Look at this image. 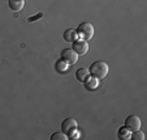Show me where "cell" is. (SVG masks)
Returning <instances> with one entry per match:
<instances>
[{"label": "cell", "mask_w": 147, "mask_h": 140, "mask_svg": "<svg viewBox=\"0 0 147 140\" xmlns=\"http://www.w3.org/2000/svg\"><path fill=\"white\" fill-rule=\"evenodd\" d=\"M108 72H109L108 64H107L106 62H103V60L94 62L91 66H90V68H89L90 76H91V77H94V79H98V80L107 77Z\"/></svg>", "instance_id": "obj_1"}, {"label": "cell", "mask_w": 147, "mask_h": 140, "mask_svg": "<svg viewBox=\"0 0 147 140\" xmlns=\"http://www.w3.org/2000/svg\"><path fill=\"white\" fill-rule=\"evenodd\" d=\"M61 130L70 139H74V135H77V130H78V123L74 118H67L63 121L61 123Z\"/></svg>", "instance_id": "obj_2"}, {"label": "cell", "mask_w": 147, "mask_h": 140, "mask_svg": "<svg viewBox=\"0 0 147 140\" xmlns=\"http://www.w3.org/2000/svg\"><path fill=\"white\" fill-rule=\"evenodd\" d=\"M77 34L78 37H81V39H83V41H90V39L94 37V26H92V24H90L89 21H85V23L80 24L77 28Z\"/></svg>", "instance_id": "obj_3"}, {"label": "cell", "mask_w": 147, "mask_h": 140, "mask_svg": "<svg viewBox=\"0 0 147 140\" xmlns=\"http://www.w3.org/2000/svg\"><path fill=\"white\" fill-rule=\"evenodd\" d=\"M60 56L65 63H68V64H76V63L78 62V56L80 55H78L73 48H64V50L61 51Z\"/></svg>", "instance_id": "obj_4"}, {"label": "cell", "mask_w": 147, "mask_h": 140, "mask_svg": "<svg viewBox=\"0 0 147 140\" xmlns=\"http://www.w3.org/2000/svg\"><path fill=\"white\" fill-rule=\"evenodd\" d=\"M125 127L129 130V131H136V130L141 128V119L137 115H129L126 119H125Z\"/></svg>", "instance_id": "obj_5"}, {"label": "cell", "mask_w": 147, "mask_h": 140, "mask_svg": "<svg viewBox=\"0 0 147 140\" xmlns=\"http://www.w3.org/2000/svg\"><path fill=\"white\" fill-rule=\"evenodd\" d=\"M73 50L78 55H86L89 51V43H87V41H83V39H77L73 42Z\"/></svg>", "instance_id": "obj_6"}, {"label": "cell", "mask_w": 147, "mask_h": 140, "mask_svg": "<svg viewBox=\"0 0 147 140\" xmlns=\"http://www.w3.org/2000/svg\"><path fill=\"white\" fill-rule=\"evenodd\" d=\"M8 5L13 12H20L25 7V0H9Z\"/></svg>", "instance_id": "obj_7"}, {"label": "cell", "mask_w": 147, "mask_h": 140, "mask_svg": "<svg viewBox=\"0 0 147 140\" xmlns=\"http://www.w3.org/2000/svg\"><path fill=\"white\" fill-rule=\"evenodd\" d=\"M83 84H85V88H86L89 92H94L95 89L99 88V80H98V79H94V77H91V79L89 77Z\"/></svg>", "instance_id": "obj_8"}, {"label": "cell", "mask_w": 147, "mask_h": 140, "mask_svg": "<svg viewBox=\"0 0 147 140\" xmlns=\"http://www.w3.org/2000/svg\"><path fill=\"white\" fill-rule=\"evenodd\" d=\"M77 37H78V34H77V31H76L74 29H68L67 31H64V36H63V38H64L65 42L73 43L74 41H77Z\"/></svg>", "instance_id": "obj_9"}, {"label": "cell", "mask_w": 147, "mask_h": 140, "mask_svg": "<svg viewBox=\"0 0 147 140\" xmlns=\"http://www.w3.org/2000/svg\"><path fill=\"white\" fill-rule=\"evenodd\" d=\"M68 63H65L63 59H59V60H56L55 63V71L57 73H60V75H64L65 72L68 71Z\"/></svg>", "instance_id": "obj_10"}, {"label": "cell", "mask_w": 147, "mask_h": 140, "mask_svg": "<svg viewBox=\"0 0 147 140\" xmlns=\"http://www.w3.org/2000/svg\"><path fill=\"white\" fill-rule=\"evenodd\" d=\"M76 77H77L78 81L85 83L87 79L90 77L89 70H87V68H80V70H77V72H76Z\"/></svg>", "instance_id": "obj_11"}, {"label": "cell", "mask_w": 147, "mask_h": 140, "mask_svg": "<svg viewBox=\"0 0 147 140\" xmlns=\"http://www.w3.org/2000/svg\"><path fill=\"white\" fill-rule=\"evenodd\" d=\"M117 137L120 140H128V139H130V132H129V130L125 126H122L117 131Z\"/></svg>", "instance_id": "obj_12"}, {"label": "cell", "mask_w": 147, "mask_h": 140, "mask_svg": "<svg viewBox=\"0 0 147 140\" xmlns=\"http://www.w3.org/2000/svg\"><path fill=\"white\" fill-rule=\"evenodd\" d=\"M130 139L131 140H144V134L141 130H136V131H133V134H130Z\"/></svg>", "instance_id": "obj_13"}, {"label": "cell", "mask_w": 147, "mask_h": 140, "mask_svg": "<svg viewBox=\"0 0 147 140\" xmlns=\"http://www.w3.org/2000/svg\"><path fill=\"white\" fill-rule=\"evenodd\" d=\"M50 139L51 140H68L69 137H68L64 132H55V134L51 135Z\"/></svg>", "instance_id": "obj_14"}, {"label": "cell", "mask_w": 147, "mask_h": 140, "mask_svg": "<svg viewBox=\"0 0 147 140\" xmlns=\"http://www.w3.org/2000/svg\"><path fill=\"white\" fill-rule=\"evenodd\" d=\"M43 16V14L42 13H39V14H36V16H34V17H29V23H34V21H35V20H38V18H40V17Z\"/></svg>", "instance_id": "obj_15"}]
</instances>
